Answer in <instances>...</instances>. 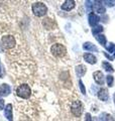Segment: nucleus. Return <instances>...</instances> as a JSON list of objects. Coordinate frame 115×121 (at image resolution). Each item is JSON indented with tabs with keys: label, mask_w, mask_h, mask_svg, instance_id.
<instances>
[{
	"label": "nucleus",
	"mask_w": 115,
	"mask_h": 121,
	"mask_svg": "<svg viewBox=\"0 0 115 121\" xmlns=\"http://www.w3.org/2000/svg\"><path fill=\"white\" fill-rule=\"evenodd\" d=\"M4 115L8 121H13V115H12V105L11 104H7L5 107V111H4Z\"/></svg>",
	"instance_id": "nucleus-9"
},
{
	"label": "nucleus",
	"mask_w": 115,
	"mask_h": 121,
	"mask_svg": "<svg viewBox=\"0 0 115 121\" xmlns=\"http://www.w3.org/2000/svg\"><path fill=\"white\" fill-rule=\"evenodd\" d=\"M31 9H32V12L34 13V15H36L37 17H41L44 15L47 14V11L48 8L43 2H35L33 3L32 6H31Z\"/></svg>",
	"instance_id": "nucleus-1"
},
{
	"label": "nucleus",
	"mask_w": 115,
	"mask_h": 121,
	"mask_svg": "<svg viewBox=\"0 0 115 121\" xmlns=\"http://www.w3.org/2000/svg\"><path fill=\"white\" fill-rule=\"evenodd\" d=\"M93 77H94V80L95 82L97 83L98 85H103L104 84V75L101 71H96L95 73L93 74Z\"/></svg>",
	"instance_id": "nucleus-6"
},
{
	"label": "nucleus",
	"mask_w": 115,
	"mask_h": 121,
	"mask_svg": "<svg viewBox=\"0 0 115 121\" xmlns=\"http://www.w3.org/2000/svg\"><path fill=\"white\" fill-rule=\"evenodd\" d=\"M100 121H114V118L108 113H102L100 115Z\"/></svg>",
	"instance_id": "nucleus-17"
},
{
	"label": "nucleus",
	"mask_w": 115,
	"mask_h": 121,
	"mask_svg": "<svg viewBox=\"0 0 115 121\" xmlns=\"http://www.w3.org/2000/svg\"><path fill=\"white\" fill-rule=\"evenodd\" d=\"M96 39H97L102 45H105V43H106V37L104 35H96Z\"/></svg>",
	"instance_id": "nucleus-19"
},
{
	"label": "nucleus",
	"mask_w": 115,
	"mask_h": 121,
	"mask_svg": "<svg viewBox=\"0 0 115 121\" xmlns=\"http://www.w3.org/2000/svg\"><path fill=\"white\" fill-rule=\"evenodd\" d=\"M0 78H3V70H2L1 64H0Z\"/></svg>",
	"instance_id": "nucleus-27"
},
{
	"label": "nucleus",
	"mask_w": 115,
	"mask_h": 121,
	"mask_svg": "<svg viewBox=\"0 0 115 121\" xmlns=\"http://www.w3.org/2000/svg\"><path fill=\"white\" fill-rule=\"evenodd\" d=\"M103 31V27L101 25H98V26H95V27L93 28V30H92V32L94 33L95 35H98L99 32H102Z\"/></svg>",
	"instance_id": "nucleus-20"
},
{
	"label": "nucleus",
	"mask_w": 115,
	"mask_h": 121,
	"mask_svg": "<svg viewBox=\"0 0 115 121\" xmlns=\"http://www.w3.org/2000/svg\"><path fill=\"white\" fill-rule=\"evenodd\" d=\"M83 48H84V50H86V51H92V52H94V51L97 52V51H98V48H96L93 43H84Z\"/></svg>",
	"instance_id": "nucleus-16"
},
{
	"label": "nucleus",
	"mask_w": 115,
	"mask_h": 121,
	"mask_svg": "<svg viewBox=\"0 0 115 121\" xmlns=\"http://www.w3.org/2000/svg\"><path fill=\"white\" fill-rule=\"evenodd\" d=\"M51 52L53 55L57 56V58H63V56L67 54V50L63 44L61 43H56L51 48Z\"/></svg>",
	"instance_id": "nucleus-4"
},
{
	"label": "nucleus",
	"mask_w": 115,
	"mask_h": 121,
	"mask_svg": "<svg viewBox=\"0 0 115 121\" xmlns=\"http://www.w3.org/2000/svg\"><path fill=\"white\" fill-rule=\"evenodd\" d=\"M99 20H100V18H99L98 15H96L94 13H91L89 15V23L91 26H95L99 22Z\"/></svg>",
	"instance_id": "nucleus-13"
},
{
	"label": "nucleus",
	"mask_w": 115,
	"mask_h": 121,
	"mask_svg": "<svg viewBox=\"0 0 115 121\" xmlns=\"http://www.w3.org/2000/svg\"><path fill=\"white\" fill-rule=\"evenodd\" d=\"M106 78H107V84H108V86L109 87H112L113 86V82H114L113 77H112V76H110V75H108Z\"/></svg>",
	"instance_id": "nucleus-21"
},
{
	"label": "nucleus",
	"mask_w": 115,
	"mask_h": 121,
	"mask_svg": "<svg viewBox=\"0 0 115 121\" xmlns=\"http://www.w3.org/2000/svg\"><path fill=\"white\" fill-rule=\"evenodd\" d=\"M10 87L9 85L7 84H2L0 85V97H5V96H8L9 93H10Z\"/></svg>",
	"instance_id": "nucleus-7"
},
{
	"label": "nucleus",
	"mask_w": 115,
	"mask_h": 121,
	"mask_svg": "<svg viewBox=\"0 0 115 121\" xmlns=\"http://www.w3.org/2000/svg\"><path fill=\"white\" fill-rule=\"evenodd\" d=\"M113 98H114V103H115V94H114V96H113Z\"/></svg>",
	"instance_id": "nucleus-28"
},
{
	"label": "nucleus",
	"mask_w": 115,
	"mask_h": 121,
	"mask_svg": "<svg viewBox=\"0 0 115 121\" xmlns=\"http://www.w3.org/2000/svg\"><path fill=\"white\" fill-rule=\"evenodd\" d=\"M102 66H103V68H104V69H105L107 72H111V73H112V72L114 71L113 67L111 66L108 62H103V63H102Z\"/></svg>",
	"instance_id": "nucleus-18"
},
{
	"label": "nucleus",
	"mask_w": 115,
	"mask_h": 121,
	"mask_svg": "<svg viewBox=\"0 0 115 121\" xmlns=\"http://www.w3.org/2000/svg\"><path fill=\"white\" fill-rule=\"evenodd\" d=\"M16 94L22 99H28L31 95V89L27 84H22L16 89Z\"/></svg>",
	"instance_id": "nucleus-2"
},
{
	"label": "nucleus",
	"mask_w": 115,
	"mask_h": 121,
	"mask_svg": "<svg viewBox=\"0 0 115 121\" xmlns=\"http://www.w3.org/2000/svg\"><path fill=\"white\" fill-rule=\"evenodd\" d=\"M3 108H4V101H3V99L0 98V110H2Z\"/></svg>",
	"instance_id": "nucleus-26"
},
{
	"label": "nucleus",
	"mask_w": 115,
	"mask_h": 121,
	"mask_svg": "<svg viewBox=\"0 0 115 121\" xmlns=\"http://www.w3.org/2000/svg\"><path fill=\"white\" fill-rule=\"evenodd\" d=\"M93 8L96 12H98V13H104L105 12L104 6L102 5V2H100V1H95L94 4H93Z\"/></svg>",
	"instance_id": "nucleus-10"
},
{
	"label": "nucleus",
	"mask_w": 115,
	"mask_h": 121,
	"mask_svg": "<svg viewBox=\"0 0 115 121\" xmlns=\"http://www.w3.org/2000/svg\"><path fill=\"white\" fill-rule=\"evenodd\" d=\"M87 68L85 66H83V65H79V66H77L76 67V74L78 77H83L84 75L86 74V70Z\"/></svg>",
	"instance_id": "nucleus-14"
},
{
	"label": "nucleus",
	"mask_w": 115,
	"mask_h": 121,
	"mask_svg": "<svg viewBox=\"0 0 115 121\" xmlns=\"http://www.w3.org/2000/svg\"><path fill=\"white\" fill-rule=\"evenodd\" d=\"M71 112L75 117H78L79 118V117L81 116L82 112H83V105L81 103V101L76 100V101L73 102L72 105H71Z\"/></svg>",
	"instance_id": "nucleus-5"
},
{
	"label": "nucleus",
	"mask_w": 115,
	"mask_h": 121,
	"mask_svg": "<svg viewBox=\"0 0 115 121\" xmlns=\"http://www.w3.org/2000/svg\"><path fill=\"white\" fill-rule=\"evenodd\" d=\"M15 44H16V40L12 35H5L1 39V45L4 50H11L15 47Z\"/></svg>",
	"instance_id": "nucleus-3"
},
{
	"label": "nucleus",
	"mask_w": 115,
	"mask_h": 121,
	"mask_svg": "<svg viewBox=\"0 0 115 121\" xmlns=\"http://www.w3.org/2000/svg\"><path fill=\"white\" fill-rule=\"evenodd\" d=\"M79 85H80V88L82 90V93L83 94H86V90H85V87H84V84L82 81H79Z\"/></svg>",
	"instance_id": "nucleus-23"
},
{
	"label": "nucleus",
	"mask_w": 115,
	"mask_h": 121,
	"mask_svg": "<svg viewBox=\"0 0 115 121\" xmlns=\"http://www.w3.org/2000/svg\"><path fill=\"white\" fill-rule=\"evenodd\" d=\"M110 45H107L106 48H107V51H109L110 52H113L114 50H115V44L114 43H109Z\"/></svg>",
	"instance_id": "nucleus-22"
},
{
	"label": "nucleus",
	"mask_w": 115,
	"mask_h": 121,
	"mask_svg": "<svg viewBox=\"0 0 115 121\" xmlns=\"http://www.w3.org/2000/svg\"><path fill=\"white\" fill-rule=\"evenodd\" d=\"M85 121H92V117H91V115H90V113H87V114H86Z\"/></svg>",
	"instance_id": "nucleus-25"
},
{
	"label": "nucleus",
	"mask_w": 115,
	"mask_h": 121,
	"mask_svg": "<svg viewBox=\"0 0 115 121\" xmlns=\"http://www.w3.org/2000/svg\"><path fill=\"white\" fill-rule=\"evenodd\" d=\"M98 98L102 101H106L108 99V90L105 89V88L100 89L98 92Z\"/></svg>",
	"instance_id": "nucleus-11"
},
{
	"label": "nucleus",
	"mask_w": 115,
	"mask_h": 121,
	"mask_svg": "<svg viewBox=\"0 0 115 121\" xmlns=\"http://www.w3.org/2000/svg\"><path fill=\"white\" fill-rule=\"evenodd\" d=\"M75 5H76L75 1H73V0H67V1L64 2V4H62V6H61V7H62L63 10L70 11V10H72L73 8H74Z\"/></svg>",
	"instance_id": "nucleus-8"
},
{
	"label": "nucleus",
	"mask_w": 115,
	"mask_h": 121,
	"mask_svg": "<svg viewBox=\"0 0 115 121\" xmlns=\"http://www.w3.org/2000/svg\"><path fill=\"white\" fill-rule=\"evenodd\" d=\"M43 24L44 26L47 29H53V24H55V22H53L51 18H44V21H43Z\"/></svg>",
	"instance_id": "nucleus-15"
},
{
	"label": "nucleus",
	"mask_w": 115,
	"mask_h": 121,
	"mask_svg": "<svg viewBox=\"0 0 115 121\" xmlns=\"http://www.w3.org/2000/svg\"><path fill=\"white\" fill-rule=\"evenodd\" d=\"M84 60H85L87 63L91 64V65H94V64H96V62H97V59L94 56V55L89 54V52H86V54L84 55Z\"/></svg>",
	"instance_id": "nucleus-12"
},
{
	"label": "nucleus",
	"mask_w": 115,
	"mask_h": 121,
	"mask_svg": "<svg viewBox=\"0 0 115 121\" xmlns=\"http://www.w3.org/2000/svg\"><path fill=\"white\" fill-rule=\"evenodd\" d=\"M104 3H106V5L107 6H111V7H112V6H114L115 5V0H113V1H104Z\"/></svg>",
	"instance_id": "nucleus-24"
}]
</instances>
